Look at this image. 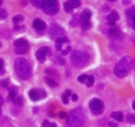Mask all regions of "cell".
<instances>
[{
  "mask_svg": "<svg viewBox=\"0 0 135 127\" xmlns=\"http://www.w3.org/2000/svg\"><path fill=\"white\" fill-rule=\"evenodd\" d=\"M64 93L66 94V95H67V96L69 97L70 95V94H71V91H70V90H69V89H67V90H66V91H65Z\"/></svg>",
  "mask_w": 135,
  "mask_h": 127,
  "instance_id": "74e56055",
  "label": "cell"
},
{
  "mask_svg": "<svg viewBox=\"0 0 135 127\" xmlns=\"http://www.w3.org/2000/svg\"><path fill=\"white\" fill-rule=\"evenodd\" d=\"M134 101H133V104H132V106H132V107H133V109H134Z\"/></svg>",
  "mask_w": 135,
  "mask_h": 127,
  "instance_id": "60d3db41",
  "label": "cell"
},
{
  "mask_svg": "<svg viewBox=\"0 0 135 127\" xmlns=\"http://www.w3.org/2000/svg\"><path fill=\"white\" fill-rule=\"evenodd\" d=\"M45 73H47L48 74H55V71L54 70H51V69H48L47 70H45Z\"/></svg>",
  "mask_w": 135,
  "mask_h": 127,
  "instance_id": "836d02e7",
  "label": "cell"
},
{
  "mask_svg": "<svg viewBox=\"0 0 135 127\" xmlns=\"http://www.w3.org/2000/svg\"><path fill=\"white\" fill-rule=\"evenodd\" d=\"M4 67H3V62L2 59H0V75L3 74L4 73Z\"/></svg>",
  "mask_w": 135,
  "mask_h": 127,
  "instance_id": "f546056e",
  "label": "cell"
},
{
  "mask_svg": "<svg viewBox=\"0 0 135 127\" xmlns=\"http://www.w3.org/2000/svg\"><path fill=\"white\" fill-rule=\"evenodd\" d=\"M41 9L47 15L54 16L58 12L60 4L58 0H43Z\"/></svg>",
  "mask_w": 135,
  "mask_h": 127,
  "instance_id": "5b68a950",
  "label": "cell"
},
{
  "mask_svg": "<svg viewBox=\"0 0 135 127\" xmlns=\"http://www.w3.org/2000/svg\"><path fill=\"white\" fill-rule=\"evenodd\" d=\"M16 98V92L14 90L10 91L9 93V99L12 101Z\"/></svg>",
  "mask_w": 135,
  "mask_h": 127,
  "instance_id": "4dcf8cb0",
  "label": "cell"
},
{
  "mask_svg": "<svg viewBox=\"0 0 135 127\" xmlns=\"http://www.w3.org/2000/svg\"><path fill=\"white\" fill-rule=\"evenodd\" d=\"M87 77H88V75H86V74L80 75V76H79V77H78V81L80 82V83H85Z\"/></svg>",
  "mask_w": 135,
  "mask_h": 127,
  "instance_id": "4316f807",
  "label": "cell"
},
{
  "mask_svg": "<svg viewBox=\"0 0 135 127\" xmlns=\"http://www.w3.org/2000/svg\"><path fill=\"white\" fill-rule=\"evenodd\" d=\"M24 20V17L22 15H20V14H18V15H16L15 16L13 17L12 18V22L14 24H15L16 25H17V24L19 22H21L23 21Z\"/></svg>",
  "mask_w": 135,
  "mask_h": 127,
  "instance_id": "44dd1931",
  "label": "cell"
},
{
  "mask_svg": "<svg viewBox=\"0 0 135 127\" xmlns=\"http://www.w3.org/2000/svg\"><path fill=\"white\" fill-rule=\"evenodd\" d=\"M119 19H120L119 14H118V12L115 10H112L111 14L107 16V20H108V24L109 25H112V26L115 25V22L118 21Z\"/></svg>",
  "mask_w": 135,
  "mask_h": 127,
  "instance_id": "5bb4252c",
  "label": "cell"
},
{
  "mask_svg": "<svg viewBox=\"0 0 135 127\" xmlns=\"http://www.w3.org/2000/svg\"><path fill=\"white\" fill-rule=\"evenodd\" d=\"M55 59H56V62H55L56 64H59L60 65H64L65 64V60L61 57L57 56L55 58Z\"/></svg>",
  "mask_w": 135,
  "mask_h": 127,
  "instance_id": "83f0119b",
  "label": "cell"
},
{
  "mask_svg": "<svg viewBox=\"0 0 135 127\" xmlns=\"http://www.w3.org/2000/svg\"><path fill=\"white\" fill-rule=\"evenodd\" d=\"M108 1H110V2H114L115 0H108Z\"/></svg>",
  "mask_w": 135,
  "mask_h": 127,
  "instance_id": "7bdbcfd3",
  "label": "cell"
},
{
  "mask_svg": "<svg viewBox=\"0 0 135 127\" xmlns=\"http://www.w3.org/2000/svg\"><path fill=\"white\" fill-rule=\"evenodd\" d=\"M111 117L118 122H122L124 120V115L121 112H113L111 114Z\"/></svg>",
  "mask_w": 135,
  "mask_h": 127,
  "instance_id": "e0dca14e",
  "label": "cell"
},
{
  "mask_svg": "<svg viewBox=\"0 0 135 127\" xmlns=\"http://www.w3.org/2000/svg\"><path fill=\"white\" fill-rule=\"evenodd\" d=\"M8 16V12L5 9H0V19L6 18Z\"/></svg>",
  "mask_w": 135,
  "mask_h": 127,
  "instance_id": "d4e9b609",
  "label": "cell"
},
{
  "mask_svg": "<svg viewBox=\"0 0 135 127\" xmlns=\"http://www.w3.org/2000/svg\"><path fill=\"white\" fill-rule=\"evenodd\" d=\"M89 108L91 112L95 115H100L104 110V104L102 100L98 98H94L89 103Z\"/></svg>",
  "mask_w": 135,
  "mask_h": 127,
  "instance_id": "ba28073f",
  "label": "cell"
},
{
  "mask_svg": "<svg viewBox=\"0 0 135 127\" xmlns=\"http://www.w3.org/2000/svg\"><path fill=\"white\" fill-rule=\"evenodd\" d=\"M12 103L14 105H16V106H22V105H23V100H22L21 97H16L14 100H12Z\"/></svg>",
  "mask_w": 135,
  "mask_h": 127,
  "instance_id": "603a6c76",
  "label": "cell"
},
{
  "mask_svg": "<svg viewBox=\"0 0 135 127\" xmlns=\"http://www.w3.org/2000/svg\"><path fill=\"white\" fill-rule=\"evenodd\" d=\"M135 11L134 7L129 8L126 12V18H127V22L128 25L131 26V29L134 30L135 23H134V17H135Z\"/></svg>",
  "mask_w": 135,
  "mask_h": 127,
  "instance_id": "7c38bea8",
  "label": "cell"
},
{
  "mask_svg": "<svg viewBox=\"0 0 135 127\" xmlns=\"http://www.w3.org/2000/svg\"><path fill=\"white\" fill-rule=\"evenodd\" d=\"M69 41L67 37H60V38L56 39L55 41V48L57 51L62 50V46L64 44L68 43Z\"/></svg>",
  "mask_w": 135,
  "mask_h": 127,
  "instance_id": "9a60e30c",
  "label": "cell"
},
{
  "mask_svg": "<svg viewBox=\"0 0 135 127\" xmlns=\"http://www.w3.org/2000/svg\"><path fill=\"white\" fill-rule=\"evenodd\" d=\"M28 95L31 100L34 101H37L46 97L47 93L45 91L41 89H32L28 92Z\"/></svg>",
  "mask_w": 135,
  "mask_h": 127,
  "instance_id": "30bf717a",
  "label": "cell"
},
{
  "mask_svg": "<svg viewBox=\"0 0 135 127\" xmlns=\"http://www.w3.org/2000/svg\"><path fill=\"white\" fill-rule=\"evenodd\" d=\"M109 126L111 127H117L118 126V124L116 123H110L109 124Z\"/></svg>",
  "mask_w": 135,
  "mask_h": 127,
  "instance_id": "f35d334b",
  "label": "cell"
},
{
  "mask_svg": "<svg viewBox=\"0 0 135 127\" xmlns=\"http://www.w3.org/2000/svg\"><path fill=\"white\" fill-rule=\"evenodd\" d=\"M70 50H71L70 46H67V48H66V49H63V50L61 51V54H62V55H66V54H68V53L70 51Z\"/></svg>",
  "mask_w": 135,
  "mask_h": 127,
  "instance_id": "1f68e13d",
  "label": "cell"
},
{
  "mask_svg": "<svg viewBox=\"0 0 135 127\" xmlns=\"http://www.w3.org/2000/svg\"><path fill=\"white\" fill-rule=\"evenodd\" d=\"M59 116H60V118H62V119H64V118H66L68 117L67 113H66L65 112H61L60 113V114H59Z\"/></svg>",
  "mask_w": 135,
  "mask_h": 127,
  "instance_id": "d6a6232c",
  "label": "cell"
},
{
  "mask_svg": "<svg viewBox=\"0 0 135 127\" xmlns=\"http://www.w3.org/2000/svg\"><path fill=\"white\" fill-rule=\"evenodd\" d=\"M2 4V0H0V6H1V5Z\"/></svg>",
  "mask_w": 135,
  "mask_h": 127,
  "instance_id": "b9f144b4",
  "label": "cell"
},
{
  "mask_svg": "<svg viewBox=\"0 0 135 127\" xmlns=\"http://www.w3.org/2000/svg\"><path fill=\"white\" fill-rule=\"evenodd\" d=\"M14 45L15 46L14 51L16 54L22 55L27 53L29 49V45L28 43L25 39H18L15 40L14 42Z\"/></svg>",
  "mask_w": 135,
  "mask_h": 127,
  "instance_id": "52a82bcc",
  "label": "cell"
},
{
  "mask_svg": "<svg viewBox=\"0 0 135 127\" xmlns=\"http://www.w3.org/2000/svg\"><path fill=\"white\" fill-rule=\"evenodd\" d=\"M72 100L73 101H76L78 100V96H77L76 94H72Z\"/></svg>",
  "mask_w": 135,
  "mask_h": 127,
  "instance_id": "d590c367",
  "label": "cell"
},
{
  "mask_svg": "<svg viewBox=\"0 0 135 127\" xmlns=\"http://www.w3.org/2000/svg\"><path fill=\"white\" fill-rule=\"evenodd\" d=\"M49 127H57V125L55 123H49Z\"/></svg>",
  "mask_w": 135,
  "mask_h": 127,
  "instance_id": "ab89813d",
  "label": "cell"
},
{
  "mask_svg": "<svg viewBox=\"0 0 135 127\" xmlns=\"http://www.w3.org/2000/svg\"><path fill=\"white\" fill-rule=\"evenodd\" d=\"M31 4L37 8H41L43 0H30Z\"/></svg>",
  "mask_w": 135,
  "mask_h": 127,
  "instance_id": "d6986e66",
  "label": "cell"
},
{
  "mask_svg": "<svg viewBox=\"0 0 135 127\" xmlns=\"http://www.w3.org/2000/svg\"><path fill=\"white\" fill-rule=\"evenodd\" d=\"M85 123V116L81 108H76L68 116L67 124L69 127H80Z\"/></svg>",
  "mask_w": 135,
  "mask_h": 127,
  "instance_id": "277c9868",
  "label": "cell"
},
{
  "mask_svg": "<svg viewBox=\"0 0 135 127\" xmlns=\"http://www.w3.org/2000/svg\"><path fill=\"white\" fill-rule=\"evenodd\" d=\"M120 30L118 28H112L109 30V35L112 39H118L120 37Z\"/></svg>",
  "mask_w": 135,
  "mask_h": 127,
  "instance_id": "2e32d148",
  "label": "cell"
},
{
  "mask_svg": "<svg viewBox=\"0 0 135 127\" xmlns=\"http://www.w3.org/2000/svg\"><path fill=\"white\" fill-rule=\"evenodd\" d=\"M64 9L65 12L67 13H70L73 11V8H72V6H71L68 2H66L64 4Z\"/></svg>",
  "mask_w": 135,
  "mask_h": 127,
  "instance_id": "cb8c5ba5",
  "label": "cell"
},
{
  "mask_svg": "<svg viewBox=\"0 0 135 127\" xmlns=\"http://www.w3.org/2000/svg\"><path fill=\"white\" fill-rule=\"evenodd\" d=\"M45 81H46L49 87H57L58 85L57 82L55 81L54 78H50V77H47V78H45Z\"/></svg>",
  "mask_w": 135,
  "mask_h": 127,
  "instance_id": "ac0fdd59",
  "label": "cell"
},
{
  "mask_svg": "<svg viewBox=\"0 0 135 127\" xmlns=\"http://www.w3.org/2000/svg\"><path fill=\"white\" fill-rule=\"evenodd\" d=\"M68 2L69 3V4L70 5L73 9L78 8L80 6V2L79 0H68Z\"/></svg>",
  "mask_w": 135,
  "mask_h": 127,
  "instance_id": "7402d4cb",
  "label": "cell"
},
{
  "mask_svg": "<svg viewBox=\"0 0 135 127\" xmlns=\"http://www.w3.org/2000/svg\"><path fill=\"white\" fill-rule=\"evenodd\" d=\"M0 47H1V43H0Z\"/></svg>",
  "mask_w": 135,
  "mask_h": 127,
  "instance_id": "ee69618b",
  "label": "cell"
},
{
  "mask_svg": "<svg viewBox=\"0 0 135 127\" xmlns=\"http://www.w3.org/2000/svg\"><path fill=\"white\" fill-rule=\"evenodd\" d=\"M16 73L20 79L26 81L32 75V68L28 62L24 58H18L14 62Z\"/></svg>",
  "mask_w": 135,
  "mask_h": 127,
  "instance_id": "6da1fadb",
  "label": "cell"
},
{
  "mask_svg": "<svg viewBox=\"0 0 135 127\" xmlns=\"http://www.w3.org/2000/svg\"><path fill=\"white\" fill-rule=\"evenodd\" d=\"M132 66V59L125 56L116 64L114 68V73L118 78H124L127 76Z\"/></svg>",
  "mask_w": 135,
  "mask_h": 127,
  "instance_id": "7a4b0ae2",
  "label": "cell"
},
{
  "mask_svg": "<svg viewBox=\"0 0 135 127\" xmlns=\"http://www.w3.org/2000/svg\"><path fill=\"white\" fill-rule=\"evenodd\" d=\"M94 81H95V79H94L93 76L91 75V76H88L87 78H86V81H85L84 83L86 84V85L87 86V87H92V86L93 85Z\"/></svg>",
  "mask_w": 135,
  "mask_h": 127,
  "instance_id": "ffe728a7",
  "label": "cell"
},
{
  "mask_svg": "<svg viewBox=\"0 0 135 127\" xmlns=\"http://www.w3.org/2000/svg\"><path fill=\"white\" fill-rule=\"evenodd\" d=\"M61 99H62V101L64 104H68L69 103V99H68V96L66 95V94L63 93L61 95Z\"/></svg>",
  "mask_w": 135,
  "mask_h": 127,
  "instance_id": "f1b7e54d",
  "label": "cell"
},
{
  "mask_svg": "<svg viewBox=\"0 0 135 127\" xmlns=\"http://www.w3.org/2000/svg\"><path fill=\"white\" fill-rule=\"evenodd\" d=\"M49 34L52 39H57L64 37L65 35L64 30L57 24H53L49 28Z\"/></svg>",
  "mask_w": 135,
  "mask_h": 127,
  "instance_id": "9c48e42d",
  "label": "cell"
},
{
  "mask_svg": "<svg viewBox=\"0 0 135 127\" xmlns=\"http://www.w3.org/2000/svg\"><path fill=\"white\" fill-rule=\"evenodd\" d=\"M91 16H92V12L90 10L85 9L82 12L80 17V24L82 29L84 31H86L91 29Z\"/></svg>",
  "mask_w": 135,
  "mask_h": 127,
  "instance_id": "8992f818",
  "label": "cell"
},
{
  "mask_svg": "<svg viewBox=\"0 0 135 127\" xmlns=\"http://www.w3.org/2000/svg\"><path fill=\"white\" fill-rule=\"evenodd\" d=\"M126 120L128 123L131 124H134V114H128L126 117Z\"/></svg>",
  "mask_w": 135,
  "mask_h": 127,
  "instance_id": "484cf974",
  "label": "cell"
},
{
  "mask_svg": "<svg viewBox=\"0 0 135 127\" xmlns=\"http://www.w3.org/2000/svg\"><path fill=\"white\" fill-rule=\"evenodd\" d=\"M32 25H33L34 29L35 30H37V31H44L46 29L47 25L46 23L43 20H41V19H35L32 23Z\"/></svg>",
  "mask_w": 135,
  "mask_h": 127,
  "instance_id": "4fadbf2b",
  "label": "cell"
},
{
  "mask_svg": "<svg viewBox=\"0 0 135 127\" xmlns=\"http://www.w3.org/2000/svg\"><path fill=\"white\" fill-rule=\"evenodd\" d=\"M8 83H9V81L8 79H5L4 81H2V87H6L8 86Z\"/></svg>",
  "mask_w": 135,
  "mask_h": 127,
  "instance_id": "e575fe53",
  "label": "cell"
},
{
  "mask_svg": "<svg viewBox=\"0 0 135 127\" xmlns=\"http://www.w3.org/2000/svg\"><path fill=\"white\" fill-rule=\"evenodd\" d=\"M90 60V55L86 52L82 51L75 50L72 53L70 56L72 66L77 68L84 67Z\"/></svg>",
  "mask_w": 135,
  "mask_h": 127,
  "instance_id": "3957f363",
  "label": "cell"
},
{
  "mask_svg": "<svg viewBox=\"0 0 135 127\" xmlns=\"http://www.w3.org/2000/svg\"><path fill=\"white\" fill-rule=\"evenodd\" d=\"M3 98L0 96V115H1V114H2V104H3Z\"/></svg>",
  "mask_w": 135,
  "mask_h": 127,
  "instance_id": "8d00e7d4",
  "label": "cell"
},
{
  "mask_svg": "<svg viewBox=\"0 0 135 127\" xmlns=\"http://www.w3.org/2000/svg\"><path fill=\"white\" fill-rule=\"evenodd\" d=\"M49 52V48L46 46H43L39 48L36 53L37 59L40 63H43L46 60V55Z\"/></svg>",
  "mask_w": 135,
  "mask_h": 127,
  "instance_id": "8fae6325",
  "label": "cell"
}]
</instances>
